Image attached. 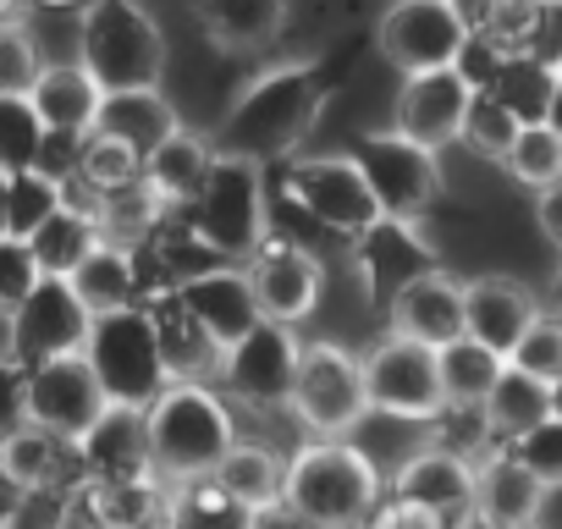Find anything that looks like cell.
<instances>
[{"label":"cell","instance_id":"obj_1","mask_svg":"<svg viewBox=\"0 0 562 529\" xmlns=\"http://www.w3.org/2000/svg\"><path fill=\"white\" fill-rule=\"evenodd\" d=\"M331 105V78L315 61H276L237 83L232 105L221 111L215 149L248 160H293L299 144L321 127Z\"/></svg>","mask_w":562,"mask_h":529},{"label":"cell","instance_id":"obj_2","mask_svg":"<svg viewBox=\"0 0 562 529\" xmlns=\"http://www.w3.org/2000/svg\"><path fill=\"white\" fill-rule=\"evenodd\" d=\"M144 425H149L155 474L166 485L215 474V463L237 441V408H232V397L215 381H171L144 408Z\"/></svg>","mask_w":562,"mask_h":529},{"label":"cell","instance_id":"obj_3","mask_svg":"<svg viewBox=\"0 0 562 529\" xmlns=\"http://www.w3.org/2000/svg\"><path fill=\"white\" fill-rule=\"evenodd\" d=\"M386 496V480L375 458L348 436H310L288 452V507H299L321 529H364L375 502Z\"/></svg>","mask_w":562,"mask_h":529},{"label":"cell","instance_id":"obj_4","mask_svg":"<svg viewBox=\"0 0 562 529\" xmlns=\"http://www.w3.org/2000/svg\"><path fill=\"white\" fill-rule=\"evenodd\" d=\"M78 61L100 89H149L171 67L160 18L144 0H83L78 7Z\"/></svg>","mask_w":562,"mask_h":529},{"label":"cell","instance_id":"obj_5","mask_svg":"<svg viewBox=\"0 0 562 529\" xmlns=\"http://www.w3.org/2000/svg\"><path fill=\"white\" fill-rule=\"evenodd\" d=\"M188 237L210 254V259H232L243 264L276 226H270V193H265V166L248 155H226L215 149V166L199 188V199L182 210Z\"/></svg>","mask_w":562,"mask_h":529},{"label":"cell","instance_id":"obj_6","mask_svg":"<svg viewBox=\"0 0 562 529\" xmlns=\"http://www.w3.org/2000/svg\"><path fill=\"white\" fill-rule=\"evenodd\" d=\"M288 419L304 436H353L370 419L364 353H353L337 337H310L288 392Z\"/></svg>","mask_w":562,"mask_h":529},{"label":"cell","instance_id":"obj_7","mask_svg":"<svg viewBox=\"0 0 562 529\" xmlns=\"http://www.w3.org/2000/svg\"><path fill=\"white\" fill-rule=\"evenodd\" d=\"M281 193L288 204H299L304 221H315L321 232L342 237V243H359L364 232H375L386 221L364 166L353 160V149H331V155H293L288 171H281Z\"/></svg>","mask_w":562,"mask_h":529},{"label":"cell","instance_id":"obj_8","mask_svg":"<svg viewBox=\"0 0 562 529\" xmlns=\"http://www.w3.org/2000/svg\"><path fill=\"white\" fill-rule=\"evenodd\" d=\"M89 364L105 386L111 403H127V408H149L171 375H166V359H160V337H155V320H149V304H127V309H111V315H94V331H89Z\"/></svg>","mask_w":562,"mask_h":529},{"label":"cell","instance_id":"obj_9","mask_svg":"<svg viewBox=\"0 0 562 529\" xmlns=\"http://www.w3.org/2000/svg\"><path fill=\"white\" fill-rule=\"evenodd\" d=\"M299 359H304L299 326L259 320L248 337H237L232 348H221L215 386H221L237 408H248V414H276V408L288 414V392H293Z\"/></svg>","mask_w":562,"mask_h":529},{"label":"cell","instance_id":"obj_10","mask_svg":"<svg viewBox=\"0 0 562 529\" xmlns=\"http://www.w3.org/2000/svg\"><path fill=\"white\" fill-rule=\"evenodd\" d=\"M353 160L364 166L386 221H425L441 193H447V171H441V155L403 138L397 127H381V133H364L353 144Z\"/></svg>","mask_w":562,"mask_h":529},{"label":"cell","instance_id":"obj_11","mask_svg":"<svg viewBox=\"0 0 562 529\" xmlns=\"http://www.w3.org/2000/svg\"><path fill=\"white\" fill-rule=\"evenodd\" d=\"M364 392H370V414H386V419H403V425H430L447 408L436 348L408 342L397 331L370 342V353H364Z\"/></svg>","mask_w":562,"mask_h":529},{"label":"cell","instance_id":"obj_12","mask_svg":"<svg viewBox=\"0 0 562 529\" xmlns=\"http://www.w3.org/2000/svg\"><path fill=\"white\" fill-rule=\"evenodd\" d=\"M243 264H248L254 304L265 320H276V326H310L315 320V309L326 299V259L310 243H299L288 232H270Z\"/></svg>","mask_w":562,"mask_h":529},{"label":"cell","instance_id":"obj_13","mask_svg":"<svg viewBox=\"0 0 562 529\" xmlns=\"http://www.w3.org/2000/svg\"><path fill=\"white\" fill-rule=\"evenodd\" d=\"M463 45H469V29L452 0H392L375 18V50L403 78L430 72V67H458Z\"/></svg>","mask_w":562,"mask_h":529},{"label":"cell","instance_id":"obj_14","mask_svg":"<svg viewBox=\"0 0 562 529\" xmlns=\"http://www.w3.org/2000/svg\"><path fill=\"white\" fill-rule=\"evenodd\" d=\"M89 331H94V315L72 293V282L67 277H45L7 315V342L0 348H7L18 364H45V359H61V353H83Z\"/></svg>","mask_w":562,"mask_h":529},{"label":"cell","instance_id":"obj_15","mask_svg":"<svg viewBox=\"0 0 562 529\" xmlns=\"http://www.w3.org/2000/svg\"><path fill=\"white\" fill-rule=\"evenodd\" d=\"M111 408L89 353H61V359H45V364H29V419L67 436V441H83L89 425Z\"/></svg>","mask_w":562,"mask_h":529},{"label":"cell","instance_id":"obj_16","mask_svg":"<svg viewBox=\"0 0 562 529\" xmlns=\"http://www.w3.org/2000/svg\"><path fill=\"white\" fill-rule=\"evenodd\" d=\"M386 331L425 342V348H447L469 331V282H458L441 264H425L408 282L392 288L386 299Z\"/></svg>","mask_w":562,"mask_h":529},{"label":"cell","instance_id":"obj_17","mask_svg":"<svg viewBox=\"0 0 562 529\" xmlns=\"http://www.w3.org/2000/svg\"><path fill=\"white\" fill-rule=\"evenodd\" d=\"M474 105V83L458 67H430V72H408L397 100H392V127L425 149H452L463 138V116Z\"/></svg>","mask_w":562,"mask_h":529},{"label":"cell","instance_id":"obj_18","mask_svg":"<svg viewBox=\"0 0 562 529\" xmlns=\"http://www.w3.org/2000/svg\"><path fill=\"white\" fill-rule=\"evenodd\" d=\"M386 491L436 513L447 529H469V518H474V463L441 441H425L419 452H408Z\"/></svg>","mask_w":562,"mask_h":529},{"label":"cell","instance_id":"obj_19","mask_svg":"<svg viewBox=\"0 0 562 529\" xmlns=\"http://www.w3.org/2000/svg\"><path fill=\"white\" fill-rule=\"evenodd\" d=\"M551 485L513 452V447H491L474 463V518L469 529H529L546 513Z\"/></svg>","mask_w":562,"mask_h":529},{"label":"cell","instance_id":"obj_20","mask_svg":"<svg viewBox=\"0 0 562 529\" xmlns=\"http://www.w3.org/2000/svg\"><path fill=\"white\" fill-rule=\"evenodd\" d=\"M177 299L188 304V315L215 337V348H232L237 337H248L265 315L254 304V282H248V264L232 259H204L199 271H188L177 282Z\"/></svg>","mask_w":562,"mask_h":529},{"label":"cell","instance_id":"obj_21","mask_svg":"<svg viewBox=\"0 0 562 529\" xmlns=\"http://www.w3.org/2000/svg\"><path fill=\"white\" fill-rule=\"evenodd\" d=\"M78 463H83V480H144V474H155L144 408L111 403L89 425V436L78 441Z\"/></svg>","mask_w":562,"mask_h":529},{"label":"cell","instance_id":"obj_22","mask_svg":"<svg viewBox=\"0 0 562 529\" xmlns=\"http://www.w3.org/2000/svg\"><path fill=\"white\" fill-rule=\"evenodd\" d=\"M540 315H546L540 299L524 282H513V277H480V282H469V337L485 342V348H496L502 359L518 348V337Z\"/></svg>","mask_w":562,"mask_h":529},{"label":"cell","instance_id":"obj_23","mask_svg":"<svg viewBox=\"0 0 562 529\" xmlns=\"http://www.w3.org/2000/svg\"><path fill=\"white\" fill-rule=\"evenodd\" d=\"M177 127H182V116H177V105H171V94L160 83H149V89H105L100 116H94V133H111L133 155L160 149Z\"/></svg>","mask_w":562,"mask_h":529},{"label":"cell","instance_id":"obj_24","mask_svg":"<svg viewBox=\"0 0 562 529\" xmlns=\"http://www.w3.org/2000/svg\"><path fill=\"white\" fill-rule=\"evenodd\" d=\"M144 304H149V320H155V337H160L166 375H171V381H215V370H221V348H215V337L188 315V304L177 299V288L149 293Z\"/></svg>","mask_w":562,"mask_h":529},{"label":"cell","instance_id":"obj_25","mask_svg":"<svg viewBox=\"0 0 562 529\" xmlns=\"http://www.w3.org/2000/svg\"><path fill=\"white\" fill-rule=\"evenodd\" d=\"M199 29L221 56H248L281 40L293 0H199Z\"/></svg>","mask_w":562,"mask_h":529},{"label":"cell","instance_id":"obj_26","mask_svg":"<svg viewBox=\"0 0 562 529\" xmlns=\"http://www.w3.org/2000/svg\"><path fill=\"white\" fill-rule=\"evenodd\" d=\"M29 100H34V111H40V122L50 133H94V116H100L105 89L72 56V61H45V72L34 78Z\"/></svg>","mask_w":562,"mask_h":529},{"label":"cell","instance_id":"obj_27","mask_svg":"<svg viewBox=\"0 0 562 529\" xmlns=\"http://www.w3.org/2000/svg\"><path fill=\"white\" fill-rule=\"evenodd\" d=\"M210 166H215V144H210L204 133H193V127H177L160 149L144 155V182H149V193H155L171 215H182V210L199 199Z\"/></svg>","mask_w":562,"mask_h":529},{"label":"cell","instance_id":"obj_28","mask_svg":"<svg viewBox=\"0 0 562 529\" xmlns=\"http://www.w3.org/2000/svg\"><path fill=\"white\" fill-rule=\"evenodd\" d=\"M215 480L226 485V496H237L248 513L259 507H276L281 496H288V452H281L276 441L265 436H243L226 447V458L215 463Z\"/></svg>","mask_w":562,"mask_h":529},{"label":"cell","instance_id":"obj_29","mask_svg":"<svg viewBox=\"0 0 562 529\" xmlns=\"http://www.w3.org/2000/svg\"><path fill=\"white\" fill-rule=\"evenodd\" d=\"M0 469L18 485H83V463H78V441L45 430V425H18L0 441Z\"/></svg>","mask_w":562,"mask_h":529},{"label":"cell","instance_id":"obj_30","mask_svg":"<svg viewBox=\"0 0 562 529\" xmlns=\"http://www.w3.org/2000/svg\"><path fill=\"white\" fill-rule=\"evenodd\" d=\"M67 282H72V293L89 304V315H111V309L144 304V264H138V248L111 243V237L78 264Z\"/></svg>","mask_w":562,"mask_h":529},{"label":"cell","instance_id":"obj_31","mask_svg":"<svg viewBox=\"0 0 562 529\" xmlns=\"http://www.w3.org/2000/svg\"><path fill=\"white\" fill-rule=\"evenodd\" d=\"M480 408H485L491 436H496L502 447H513L518 436H529L540 419L557 414V386L540 381V375H529V370H518V364H507L502 381L491 386V397H485Z\"/></svg>","mask_w":562,"mask_h":529},{"label":"cell","instance_id":"obj_32","mask_svg":"<svg viewBox=\"0 0 562 529\" xmlns=\"http://www.w3.org/2000/svg\"><path fill=\"white\" fill-rule=\"evenodd\" d=\"M100 243H105L100 215H94V210H78V204H67V199L29 232V248H34V259H40L45 277H72Z\"/></svg>","mask_w":562,"mask_h":529},{"label":"cell","instance_id":"obj_33","mask_svg":"<svg viewBox=\"0 0 562 529\" xmlns=\"http://www.w3.org/2000/svg\"><path fill=\"white\" fill-rule=\"evenodd\" d=\"M436 364H441V392H447V403H458V408H480V403L491 397V386L502 381V370H507V359H502L496 348L474 342L469 331H463L458 342L436 348Z\"/></svg>","mask_w":562,"mask_h":529},{"label":"cell","instance_id":"obj_34","mask_svg":"<svg viewBox=\"0 0 562 529\" xmlns=\"http://www.w3.org/2000/svg\"><path fill=\"white\" fill-rule=\"evenodd\" d=\"M248 507L237 496H226V485L215 474L199 480H177L171 485V507H166V529H248Z\"/></svg>","mask_w":562,"mask_h":529},{"label":"cell","instance_id":"obj_35","mask_svg":"<svg viewBox=\"0 0 562 529\" xmlns=\"http://www.w3.org/2000/svg\"><path fill=\"white\" fill-rule=\"evenodd\" d=\"M166 221H171V210L149 193V182H144V177H138L133 188H122V193H105V199H100V232H105L111 243L138 248V243H149Z\"/></svg>","mask_w":562,"mask_h":529},{"label":"cell","instance_id":"obj_36","mask_svg":"<svg viewBox=\"0 0 562 529\" xmlns=\"http://www.w3.org/2000/svg\"><path fill=\"white\" fill-rule=\"evenodd\" d=\"M502 171L518 188H529V193L551 188L562 177V133L551 122H524L518 138H513V149H507V160H502Z\"/></svg>","mask_w":562,"mask_h":529},{"label":"cell","instance_id":"obj_37","mask_svg":"<svg viewBox=\"0 0 562 529\" xmlns=\"http://www.w3.org/2000/svg\"><path fill=\"white\" fill-rule=\"evenodd\" d=\"M138 177H144V155H133V149L116 144L111 133H89V138H83V155H78V177H72V182H83L94 199L122 193V188H133Z\"/></svg>","mask_w":562,"mask_h":529},{"label":"cell","instance_id":"obj_38","mask_svg":"<svg viewBox=\"0 0 562 529\" xmlns=\"http://www.w3.org/2000/svg\"><path fill=\"white\" fill-rule=\"evenodd\" d=\"M518 127H524V116L507 105V100H496V94H474V105H469V116H463V149L469 155H480V160H507V149H513V138H518Z\"/></svg>","mask_w":562,"mask_h":529},{"label":"cell","instance_id":"obj_39","mask_svg":"<svg viewBox=\"0 0 562 529\" xmlns=\"http://www.w3.org/2000/svg\"><path fill=\"white\" fill-rule=\"evenodd\" d=\"M551 83H557V67L540 61V56H507V67L496 72V83L485 94L507 100L524 122H540L546 116V100H551Z\"/></svg>","mask_w":562,"mask_h":529},{"label":"cell","instance_id":"obj_40","mask_svg":"<svg viewBox=\"0 0 562 529\" xmlns=\"http://www.w3.org/2000/svg\"><path fill=\"white\" fill-rule=\"evenodd\" d=\"M40 72H45V45H40V34H34L18 12L0 18V94H29Z\"/></svg>","mask_w":562,"mask_h":529},{"label":"cell","instance_id":"obj_41","mask_svg":"<svg viewBox=\"0 0 562 529\" xmlns=\"http://www.w3.org/2000/svg\"><path fill=\"white\" fill-rule=\"evenodd\" d=\"M45 122L29 94H0V171H29L40 155Z\"/></svg>","mask_w":562,"mask_h":529},{"label":"cell","instance_id":"obj_42","mask_svg":"<svg viewBox=\"0 0 562 529\" xmlns=\"http://www.w3.org/2000/svg\"><path fill=\"white\" fill-rule=\"evenodd\" d=\"M56 204H61V182L40 177L34 166H29V171H12V188H7V221H0V232L29 237Z\"/></svg>","mask_w":562,"mask_h":529},{"label":"cell","instance_id":"obj_43","mask_svg":"<svg viewBox=\"0 0 562 529\" xmlns=\"http://www.w3.org/2000/svg\"><path fill=\"white\" fill-rule=\"evenodd\" d=\"M507 364H518V370H529V375L562 386V309H546V315L518 337V348L507 353Z\"/></svg>","mask_w":562,"mask_h":529},{"label":"cell","instance_id":"obj_44","mask_svg":"<svg viewBox=\"0 0 562 529\" xmlns=\"http://www.w3.org/2000/svg\"><path fill=\"white\" fill-rule=\"evenodd\" d=\"M425 430H430V441L452 447V452H458V458H469V463H480L491 447H502V441L491 436V425H485V408H458V403H447Z\"/></svg>","mask_w":562,"mask_h":529},{"label":"cell","instance_id":"obj_45","mask_svg":"<svg viewBox=\"0 0 562 529\" xmlns=\"http://www.w3.org/2000/svg\"><path fill=\"white\" fill-rule=\"evenodd\" d=\"M40 282H45V271H40V259H34L29 237L0 232V320H7Z\"/></svg>","mask_w":562,"mask_h":529},{"label":"cell","instance_id":"obj_46","mask_svg":"<svg viewBox=\"0 0 562 529\" xmlns=\"http://www.w3.org/2000/svg\"><path fill=\"white\" fill-rule=\"evenodd\" d=\"M78 518V485H29L7 529H72Z\"/></svg>","mask_w":562,"mask_h":529},{"label":"cell","instance_id":"obj_47","mask_svg":"<svg viewBox=\"0 0 562 529\" xmlns=\"http://www.w3.org/2000/svg\"><path fill=\"white\" fill-rule=\"evenodd\" d=\"M513 452H518V458H524V463L557 491V485H562V408H557L551 419H540L529 436H518Z\"/></svg>","mask_w":562,"mask_h":529},{"label":"cell","instance_id":"obj_48","mask_svg":"<svg viewBox=\"0 0 562 529\" xmlns=\"http://www.w3.org/2000/svg\"><path fill=\"white\" fill-rule=\"evenodd\" d=\"M18 425H29V364H18L7 348H0V441H7Z\"/></svg>","mask_w":562,"mask_h":529},{"label":"cell","instance_id":"obj_49","mask_svg":"<svg viewBox=\"0 0 562 529\" xmlns=\"http://www.w3.org/2000/svg\"><path fill=\"white\" fill-rule=\"evenodd\" d=\"M83 138H89V133H50V127H45L40 155H34V171H40V177H50V182H72V177H78Z\"/></svg>","mask_w":562,"mask_h":529},{"label":"cell","instance_id":"obj_50","mask_svg":"<svg viewBox=\"0 0 562 529\" xmlns=\"http://www.w3.org/2000/svg\"><path fill=\"white\" fill-rule=\"evenodd\" d=\"M364 529H447L436 513H425V507H414V502H403V496H381L375 502V513L364 518Z\"/></svg>","mask_w":562,"mask_h":529},{"label":"cell","instance_id":"obj_51","mask_svg":"<svg viewBox=\"0 0 562 529\" xmlns=\"http://www.w3.org/2000/svg\"><path fill=\"white\" fill-rule=\"evenodd\" d=\"M535 226H540V237L562 254V177L535 193Z\"/></svg>","mask_w":562,"mask_h":529},{"label":"cell","instance_id":"obj_52","mask_svg":"<svg viewBox=\"0 0 562 529\" xmlns=\"http://www.w3.org/2000/svg\"><path fill=\"white\" fill-rule=\"evenodd\" d=\"M452 7H458V18H463L469 34H491L496 18L507 12V0H452Z\"/></svg>","mask_w":562,"mask_h":529},{"label":"cell","instance_id":"obj_53","mask_svg":"<svg viewBox=\"0 0 562 529\" xmlns=\"http://www.w3.org/2000/svg\"><path fill=\"white\" fill-rule=\"evenodd\" d=\"M248 529H321V524H310L299 507H288V502H276V507H259L254 518H248Z\"/></svg>","mask_w":562,"mask_h":529},{"label":"cell","instance_id":"obj_54","mask_svg":"<svg viewBox=\"0 0 562 529\" xmlns=\"http://www.w3.org/2000/svg\"><path fill=\"white\" fill-rule=\"evenodd\" d=\"M23 491H29V485H18V480H12L7 469H0V529H7V524H12V513H18V502H23Z\"/></svg>","mask_w":562,"mask_h":529},{"label":"cell","instance_id":"obj_55","mask_svg":"<svg viewBox=\"0 0 562 529\" xmlns=\"http://www.w3.org/2000/svg\"><path fill=\"white\" fill-rule=\"evenodd\" d=\"M540 122H551L557 133H562V72H557V83H551V100H546V116Z\"/></svg>","mask_w":562,"mask_h":529},{"label":"cell","instance_id":"obj_56","mask_svg":"<svg viewBox=\"0 0 562 529\" xmlns=\"http://www.w3.org/2000/svg\"><path fill=\"white\" fill-rule=\"evenodd\" d=\"M7 188H12V171H0V221H7Z\"/></svg>","mask_w":562,"mask_h":529},{"label":"cell","instance_id":"obj_57","mask_svg":"<svg viewBox=\"0 0 562 529\" xmlns=\"http://www.w3.org/2000/svg\"><path fill=\"white\" fill-rule=\"evenodd\" d=\"M40 7H83V0H40Z\"/></svg>","mask_w":562,"mask_h":529},{"label":"cell","instance_id":"obj_58","mask_svg":"<svg viewBox=\"0 0 562 529\" xmlns=\"http://www.w3.org/2000/svg\"><path fill=\"white\" fill-rule=\"evenodd\" d=\"M18 12V0H0V18H12Z\"/></svg>","mask_w":562,"mask_h":529},{"label":"cell","instance_id":"obj_59","mask_svg":"<svg viewBox=\"0 0 562 529\" xmlns=\"http://www.w3.org/2000/svg\"><path fill=\"white\" fill-rule=\"evenodd\" d=\"M518 7H557V0H518Z\"/></svg>","mask_w":562,"mask_h":529},{"label":"cell","instance_id":"obj_60","mask_svg":"<svg viewBox=\"0 0 562 529\" xmlns=\"http://www.w3.org/2000/svg\"><path fill=\"white\" fill-rule=\"evenodd\" d=\"M557 288H562V271H557Z\"/></svg>","mask_w":562,"mask_h":529},{"label":"cell","instance_id":"obj_61","mask_svg":"<svg viewBox=\"0 0 562 529\" xmlns=\"http://www.w3.org/2000/svg\"><path fill=\"white\" fill-rule=\"evenodd\" d=\"M557 72H562V56H557Z\"/></svg>","mask_w":562,"mask_h":529},{"label":"cell","instance_id":"obj_62","mask_svg":"<svg viewBox=\"0 0 562 529\" xmlns=\"http://www.w3.org/2000/svg\"><path fill=\"white\" fill-rule=\"evenodd\" d=\"M529 529H540V524H529Z\"/></svg>","mask_w":562,"mask_h":529}]
</instances>
